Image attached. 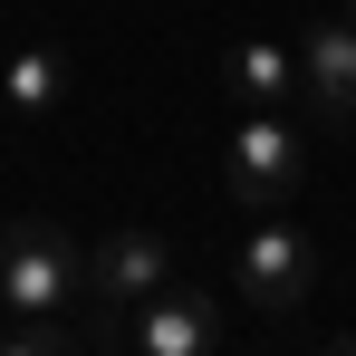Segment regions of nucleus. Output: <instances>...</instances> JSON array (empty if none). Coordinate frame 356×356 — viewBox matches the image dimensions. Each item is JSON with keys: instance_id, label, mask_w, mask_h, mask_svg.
<instances>
[{"instance_id": "1", "label": "nucleus", "mask_w": 356, "mask_h": 356, "mask_svg": "<svg viewBox=\"0 0 356 356\" xmlns=\"http://www.w3.org/2000/svg\"><path fill=\"white\" fill-rule=\"evenodd\" d=\"M154 289H174V241L154 232V222H116V232L87 250V347H116L125 337V308L135 298H154Z\"/></svg>"}, {"instance_id": "4", "label": "nucleus", "mask_w": 356, "mask_h": 356, "mask_svg": "<svg viewBox=\"0 0 356 356\" xmlns=\"http://www.w3.org/2000/svg\"><path fill=\"white\" fill-rule=\"evenodd\" d=\"M232 289L250 298L260 318L308 308V289H318V232H298V222H280V212H260L250 241H241V260H232Z\"/></svg>"}, {"instance_id": "8", "label": "nucleus", "mask_w": 356, "mask_h": 356, "mask_svg": "<svg viewBox=\"0 0 356 356\" xmlns=\"http://www.w3.org/2000/svg\"><path fill=\"white\" fill-rule=\"evenodd\" d=\"M222 87H232L241 106H289V97H298V49H280V39H241L232 58H222Z\"/></svg>"}, {"instance_id": "5", "label": "nucleus", "mask_w": 356, "mask_h": 356, "mask_svg": "<svg viewBox=\"0 0 356 356\" xmlns=\"http://www.w3.org/2000/svg\"><path fill=\"white\" fill-rule=\"evenodd\" d=\"M116 347H135V356H212L222 347V308H212V289H154V298H135L125 308V337Z\"/></svg>"}, {"instance_id": "7", "label": "nucleus", "mask_w": 356, "mask_h": 356, "mask_svg": "<svg viewBox=\"0 0 356 356\" xmlns=\"http://www.w3.org/2000/svg\"><path fill=\"white\" fill-rule=\"evenodd\" d=\"M58 106H67V49L29 39V49L0 58V116H10V125H49Z\"/></svg>"}, {"instance_id": "3", "label": "nucleus", "mask_w": 356, "mask_h": 356, "mask_svg": "<svg viewBox=\"0 0 356 356\" xmlns=\"http://www.w3.org/2000/svg\"><path fill=\"white\" fill-rule=\"evenodd\" d=\"M0 298L10 308H87V250L49 212H10L0 222Z\"/></svg>"}, {"instance_id": "2", "label": "nucleus", "mask_w": 356, "mask_h": 356, "mask_svg": "<svg viewBox=\"0 0 356 356\" xmlns=\"http://www.w3.org/2000/svg\"><path fill=\"white\" fill-rule=\"evenodd\" d=\"M308 183V125L289 106H241V125L222 135V193L241 212H280Z\"/></svg>"}, {"instance_id": "9", "label": "nucleus", "mask_w": 356, "mask_h": 356, "mask_svg": "<svg viewBox=\"0 0 356 356\" xmlns=\"http://www.w3.org/2000/svg\"><path fill=\"white\" fill-rule=\"evenodd\" d=\"M347 19H356V0H347Z\"/></svg>"}, {"instance_id": "6", "label": "nucleus", "mask_w": 356, "mask_h": 356, "mask_svg": "<svg viewBox=\"0 0 356 356\" xmlns=\"http://www.w3.org/2000/svg\"><path fill=\"white\" fill-rule=\"evenodd\" d=\"M298 106L308 125H356V19H318L298 39Z\"/></svg>"}]
</instances>
